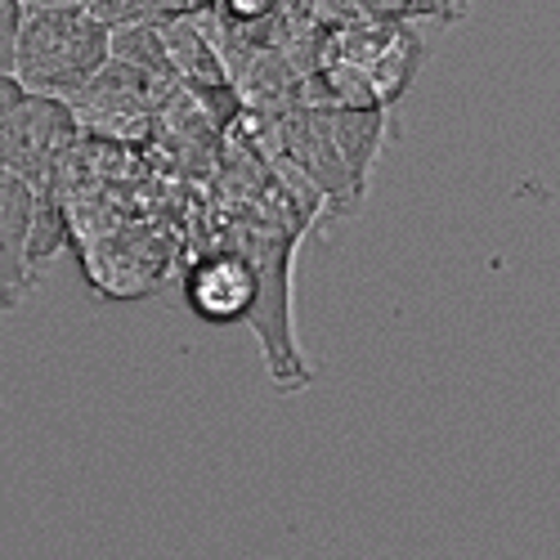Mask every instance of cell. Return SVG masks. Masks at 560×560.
<instances>
[{
    "label": "cell",
    "instance_id": "1",
    "mask_svg": "<svg viewBox=\"0 0 560 560\" xmlns=\"http://www.w3.org/2000/svg\"><path fill=\"white\" fill-rule=\"evenodd\" d=\"M422 36L408 19H346L318 32L301 104L390 108L422 68Z\"/></svg>",
    "mask_w": 560,
    "mask_h": 560
},
{
    "label": "cell",
    "instance_id": "2",
    "mask_svg": "<svg viewBox=\"0 0 560 560\" xmlns=\"http://www.w3.org/2000/svg\"><path fill=\"white\" fill-rule=\"evenodd\" d=\"M113 59V27H104L81 0L32 5L14 45L10 77L32 95L72 100Z\"/></svg>",
    "mask_w": 560,
    "mask_h": 560
},
{
    "label": "cell",
    "instance_id": "3",
    "mask_svg": "<svg viewBox=\"0 0 560 560\" xmlns=\"http://www.w3.org/2000/svg\"><path fill=\"white\" fill-rule=\"evenodd\" d=\"M77 247H81V265L90 273V283L117 301L158 292L175 265V233H166L153 220H126Z\"/></svg>",
    "mask_w": 560,
    "mask_h": 560
},
{
    "label": "cell",
    "instance_id": "4",
    "mask_svg": "<svg viewBox=\"0 0 560 560\" xmlns=\"http://www.w3.org/2000/svg\"><path fill=\"white\" fill-rule=\"evenodd\" d=\"M77 139H81V121L72 104L59 95H32L27 90L19 108L5 117V126H0V166L27 179L40 194L59 179V166Z\"/></svg>",
    "mask_w": 560,
    "mask_h": 560
},
{
    "label": "cell",
    "instance_id": "5",
    "mask_svg": "<svg viewBox=\"0 0 560 560\" xmlns=\"http://www.w3.org/2000/svg\"><path fill=\"white\" fill-rule=\"evenodd\" d=\"M260 265L229 243H198L184 265V296L202 323H252L260 310Z\"/></svg>",
    "mask_w": 560,
    "mask_h": 560
},
{
    "label": "cell",
    "instance_id": "6",
    "mask_svg": "<svg viewBox=\"0 0 560 560\" xmlns=\"http://www.w3.org/2000/svg\"><path fill=\"white\" fill-rule=\"evenodd\" d=\"M32 215H36V189L0 166V310H14L36 283Z\"/></svg>",
    "mask_w": 560,
    "mask_h": 560
},
{
    "label": "cell",
    "instance_id": "7",
    "mask_svg": "<svg viewBox=\"0 0 560 560\" xmlns=\"http://www.w3.org/2000/svg\"><path fill=\"white\" fill-rule=\"evenodd\" d=\"M81 5L95 14L104 27H130V23H144V19H153V5L149 0H81Z\"/></svg>",
    "mask_w": 560,
    "mask_h": 560
}]
</instances>
